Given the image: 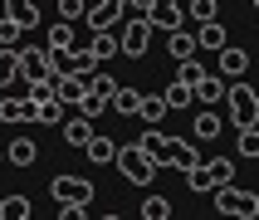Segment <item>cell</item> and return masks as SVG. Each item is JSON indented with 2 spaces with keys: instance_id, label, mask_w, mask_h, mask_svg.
<instances>
[{
  "instance_id": "obj_1",
  "label": "cell",
  "mask_w": 259,
  "mask_h": 220,
  "mask_svg": "<svg viewBox=\"0 0 259 220\" xmlns=\"http://www.w3.org/2000/svg\"><path fill=\"white\" fill-rule=\"evenodd\" d=\"M113 166L127 176L132 186H152V181H157V171H161V161H152L137 142H132V147H117V152H113Z\"/></svg>"
},
{
  "instance_id": "obj_2",
  "label": "cell",
  "mask_w": 259,
  "mask_h": 220,
  "mask_svg": "<svg viewBox=\"0 0 259 220\" xmlns=\"http://www.w3.org/2000/svg\"><path fill=\"white\" fill-rule=\"evenodd\" d=\"M225 108H230V122L235 127H259V93L249 83H240V78H235V83H225Z\"/></svg>"
},
{
  "instance_id": "obj_3",
  "label": "cell",
  "mask_w": 259,
  "mask_h": 220,
  "mask_svg": "<svg viewBox=\"0 0 259 220\" xmlns=\"http://www.w3.org/2000/svg\"><path fill=\"white\" fill-rule=\"evenodd\" d=\"M225 181H235V161H230V157L186 166V186H191V191H215V186H225Z\"/></svg>"
},
{
  "instance_id": "obj_4",
  "label": "cell",
  "mask_w": 259,
  "mask_h": 220,
  "mask_svg": "<svg viewBox=\"0 0 259 220\" xmlns=\"http://www.w3.org/2000/svg\"><path fill=\"white\" fill-rule=\"evenodd\" d=\"M49 196H54L59 205H93V181L88 176H54L49 181Z\"/></svg>"
},
{
  "instance_id": "obj_5",
  "label": "cell",
  "mask_w": 259,
  "mask_h": 220,
  "mask_svg": "<svg viewBox=\"0 0 259 220\" xmlns=\"http://www.w3.org/2000/svg\"><path fill=\"white\" fill-rule=\"evenodd\" d=\"M215 210L240 215V220H254L259 215V196H254V191H235L230 181H225V186H215Z\"/></svg>"
},
{
  "instance_id": "obj_6",
  "label": "cell",
  "mask_w": 259,
  "mask_h": 220,
  "mask_svg": "<svg viewBox=\"0 0 259 220\" xmlns=\"http://www.w3.org/2000/svg\"><path fill=\"white\" fill-rule=\"evenodd\" d=\"M147 44H152V25H147V15H137V20H127V25H122V34H117V54L142 59Z\"/></svg>"
},
{
  "instance_id": "obj_7",
  "label": "cell",
  "mask_w": 259,
  "mask_h": 220,
  "mask_svg": "<svg viewBox=\"0 0 259 220\" xmlns=\"http://www.w3.org/2000/svg\"><path fill=\"white\" fill-rule=\"evenodd\" d=\"M196 161H201L196 142H181V137H166V142H161V166H171V171H186V166H196Z\"/></svg>"
},
{
  "instance_id": "obj_8",
  "label": "cell",
  "mask_w": 259,
  "mask_h": 220,
  "mask_svg": "<svg viewBox=\"0 0 259 220\" xmlns=\"http://www.w3.org/2000/svg\"><path fill=\"white\" fill-rule=\"evenodd\" d=\"M0 122H34V98L29 93H5L0 98Z\"/></svg>"
},
{
  "instance_id": "obj_9",
  "label": "cell",
  "mask_w": 259,
  "mask_h": 220,
  "mask_svg": "<svg viewBox=\"0 0 259 220\" xmlns=\"http://www.w3.org/2000/svg\"><path fill=\"white\" fill-rule=\"evenodd\" d=\"M225 98V78L220 73H201L196 83H191V103H205V108H220Z\"/></svg>"
},
{
  "instance_id": "obj_10",
  "label": "cell",
  "mask_w": 259,
  "mask_h": 220,
  "mask_svg": "<svg viewBox=\"0 0 259 220\" xmlns=\"http://www.w3.org/2000/svg\"><path fill=\"white\" fill-rule=\"evenodd\" d=\"M215 54H220V78H245V69H249V54L240 49V44H230V39H225V44L215 49Z\"/></svg>"
},
{
  "instance_id": "obj_11",
  "label": "cell",
  "mask_w": 259,
  "mask_h": 220,
  "mask_svg": "<svg viewBox=\"0 0 259 220\" xmlns=\"http://www.w3.org/2000/svg\"><path fill=\"white\" fill-rule=\"evenodd\" d=\"M181 5H176V0H152V5H147V25L152 29H176L181 25Z\"/></svg>"
},
{
  "instance_id": "obj_12",
  "label": "cell",
  "mask_w": 259,
  "mask_h": 220,
  "mask_svg": "<svg viewBox=\"0 0 259 220\" xmlns=\"http://www.w3.org/2000/svg\"><path fill=\"white\" fill-rule=\"evenodd\" d=\"M83 20H88L93 29H113L122 15H117V5H113V0H88V5H83Z\"/></svg>"
},
{
  "instance_id": "obj_13",
  "label": "cell",
  "mask_w": 259,
  "mask_h": 220,
  "mask_svg": "<svg viewBox=\"0 0 259 220\" xmlns=\"http://www.w3.org/2000/svg\"><path fill=\"white\" fill-rule=\"evenodd\" d=\"M88 59H93V64H108V59H117V34L113 29H93V39H88Z\"/></svg>"
},
{
  "instance_id": "obj_14",
  "label": "cell",
  "mask_w": 259,
  "mask_h": 220,
  "mask_svg": "<svg viewBox=\"0 0 259 220\" xmlns=\"http://www.w3.org/2000/svg\"><path fill=\"white\" fill-rule=\"evenodd\" d=\"M0 5H5V15H10L20 29H34V25H39V5H34V0H0Z\"/></svg>"
},
{
  "instance_id": "obj_15",
  "label": "cell",
  "mask_w": 259,
  "mask_h": 220,
  "mask_svg": "<svg viewBox=\"0 0 259 220\" xmlns=\"http://www.w3.org/2000/svg\"><path fill=\"white\" fill-rule=\"evenodd\" d=\"M83 152H88V161H98V166H113V152H117V142L108 137V132H93L83 142Z\"/></svg>"
},
{
  "instance_id": "obj_16",
  "label": "cell",
  "mask_w": 259,
  "mask_h": 220,
  "mask_svg": "<svg viewBox=\"0 0 259 220\" xmlns=\"http://www.w3.org/2000/svg\"><path fill=\"white\" fill-rule=\"evenodd\" d=\"M171 113V108H166V98H161V93H142V103H137V117H142L147 127H161V117Z\"/></svg>"
},
{
  "instance_id": "obj_17",
  "label": "cell",
  "mask_w": 259,
  "mask_h": 220,
  "mask_svg": "<svg viewBox=\"0 0 259 220\" xmlns=\"http://www.w3.org/2000/svg\"><path fill=\"white\" fill-rule=\"evenodd\" d=\"M137 103H142V88L117 83V88H113V98H108V108H117L122 117H137Z\"/></svg>"
},
{
  "instance_id": "obj_18",
  "label": "cell",
  "mask_w": 259,
  "mask_h": 220,
  "mask_svg": "<svg viewBox=\"0 0 259 220\" xmlns=\"http://www.w3.org/2000/svg\"><path fill=\"white\" fill-rule=\"evenodd\" d=\"M220 44H225V25H220V15H215V20H201V29H196V49H210V54H215Z\"/></svg>"
},
{
  "instance_id": "obj_19",
  "label": "cell",
  "mask_w": 259,
  "mask_h": 220,
  "mask_svg": "<svg viewBox=\"0 0 259 220\" xmlns=\"http://www.w3.org/2000/svg\"><path fill=\"white\" fill-rule=\"evenodd\" d=\"M34 122H44V127H59L64 122V103L49 93V98H34Z\"/></svg>"
},
{
  "instance_id": "obj_20",
  "label": "cell",
  "mask_w": 259,
  "mask_h": 220,
  "mask_svg": "<svg viewBox=\"0 0 259 220\" xmlns=\"http://www.w3.org/2000/svg\"><path fill=\"white\" fill-rule=\"evenodd\" d=\"M88 137H93V117L78 113V117H69V122H64V142H69V147H83Z\"/></svg>"
},
{
  "instance_id": "obj_21",
  "label": "cell",
  "mask_w": 259,
  "mask_h": 220,
  "mask_svg": "<svg viewBox=\"0 0 259 220\" xmlns=\"http://www.w3.org/2000/svg\"><path fill=\"white\" fill-rule=\"evenodd\" d=\"M166 34H171V39H166V54H171V59H191V54H196V34H186L181 25L166 29Z\"/></svg>"
},
{
  "instance_id": "obj_22",
  "label": "cell",
  "mask_w": 259,
  "mask_h": 220,
  "mask_svg": "<svg viewBox=\"0 0 259 220\" xmlns=\"http://www.w3.org/2000/svg\"><path fill=\"white\" fill-rule=\"evenodd\" d=\"M5 157H10L15 166H29V161L39 157V147H34V142H29V137H25V132H20V137H15V142L5 147Z\"/></svg>"
},
{
  "instance_id": "obj_23",
  "label": "cell",
  "mask_w": 259,
  "mask_h": 220,
  "mask_svg": "<svg viewBox=\"0 0 259 220\" xmlns=\"http://www.w3.org/2000/svg\"><path fill=\"white\" fill-rule=\"evenodd\" d=\"M191 132H196V142H215V137H220V113H215V108H205Z\"/></svg>"
},
{
  "instance_id": "obj_24",
  "label": "cell",
  "mask_w": 259,
  "mask_h": 220,
  "mask_svg": "<svg viewBox=\"0 0 259 220\" xmlns=\"http://www.w3.org/2000/svg\"><path fill=\"white\" fill-rule=\"evenodd\" d=\"M29 215H34L29 196H5V201H0V220H29Z\"/></svg>"
},
{
  "instance_id": "obj_25",
  "label": "cell",
  "mask_w": 259,
  "mask_h": 220,
  "mask_svg": "<svg viewBox=\"0 0 259 220\" xmlns=\"http://www.w3.org/2000/svg\"><path fill=\"white\" fill-rule=\"evenodd\" d=\"M15 73H20V49H5V44H0V88H10L15 83Z\"/></svg>"
},
{
  "instance_id": "obj_26",
  "label": "cell",
  "mask_w": 259,
  "mask_h": 220,
  "mask_svg": "<svg viewBox=\"0 0 259 220\" xmlns=\"http://www.w3.org/2000/svg\"><path fill=\"white\" fill-rule=\"evenodd\" d=\"M49 54H59V49H73V20H59L54 29H49V44H44Z\"/></svg>"
},
{
  "instance_id": "obj_27",
  "label": "cell",
  "mask_w": 259,
  "mask_h": 220,
  "mask_svg": "<svg viewBox=\"0 0 259 220\" xmlns=\"http://www.w3.org/2000/svg\"><path fill=\"white\" fill-rule=\"evenodd\" d=\"M201 73H205V64H201L196 54H191V59H176V83H186V88H191Z\"/></svg>"
},
{
  "instance_id": "obj_28",
  "label": "cell",
  "mask_w": 259,
  "mask_h": 220,
  "mask_svg": "<svg viewBox=\"0 0 259 220\" xmlns=\"http://www.w3.org/2000/svg\"><path fill=\"white\" fill-rule=\"evenodd\" d=\"M161 142H166V132H161V127H147L142 137H137V147H142L152 161H161Z\"/></svg>"
},
{
  "instance_id": "obj_29",
  "label": "cell",
  "mask_w": 259,
  "mask_h": 220,
  "mask_svg": "<svg viewBox=\"0 0 259 220\" xmlns=\"http://www.w3.org/2000/svg\"><path fill=\"white\" fill-rule=\"evenodd\" d=\"M240 132V137H235V152H240V157H259V132L254 127H235Z\"/></svg>"
},
{
  "instance_id": "obj_30",
  "label": "cell",
  "mask_w": 259,
  "mask_h": 220,
  "mask_svg": "<svg viewBox=\"0 0 259 220\" xmlns=\"http://www.w3.org/2000/svg\"><path fill=\"white\" fill-rule=\"evenodd\" d=\"M142 215L147 220H166V215H171V201H166V196H147V201H142Z\"/></svg>"
},
{
  "instance_id": "obj_31",
  "label": "cell",
  "mask_w": 259,
  "mask_h": 220,
  "mask_svg": "<svg viewBox=\"0 0 259 220\" xmlns=\"http://www.w3.org/2000/svg\"><path fill=\"white\" fill-rule=\"evenodd\" d=\"M161 98H166V108H191V88L171 83V88H161Z\"/></svg>"
},
{
  "instance_id": "obj_32",
  "label": "cell",
  "mask_w": 259,
  "mask_h": 220,
  "mask_svg": "<svg viewBox=\"0 0 259 220\" xmlns=\"http://www.w3.org/2000/svg\"><path fill=\"white\" fill-rule=\"evenodd\" d=\"M20 34H25V29L15 25L10 15H0V44H5V49H10V44H20Z\"/></svg>"
},
{
  "instance_id": "obj_33",
  "label": "cell",
  "mask_w": 259,
  "mask_h": 220,
  "mask_svg": "<svg viewBox=\"0 0 259 220\" xmlns=\"http://www.w3.org/2000/svg\"><path fill=\"white\" fill-rule=\"evenodd\" d=\"M59 15H64V20H78V15H83V0H59Z\"/></svg>"
},
{
  "instance_id": "obj_34",
  "label": "cell",
  "mask_w": 259,
  "mask_h": 220,
  "mask_svg": "<svg viewBox=\"0 0 259 220\" xmlns=\"http://www.w3.org/2000/svg\"><path fill=\"white\" fill-rule=\"evenodd\" d=\"M0 166H5V147H0Z\"/></svg>"
},
{
  "instance_id": "obj_35",
  "label": "cell",
  "mask_w": 259,
  "mask_h": 220,
  "mask_svg": "<svg viewBox=\"0 0 259 220\" xmlns=\"http://www.w3.org/2000/svg\"><path fill=\"white\" fill-rule=\"evenodd\" d=\"M83 5H88V0H83Z\"/></svg>"
}]
</instances>
